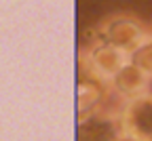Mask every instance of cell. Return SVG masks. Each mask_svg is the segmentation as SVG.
Instances as JSON below:
<instances>
[{
    "label": "cell",
    "mask_w": 152,
    "mask_h": 141,
    "mask_svg": "<svg viewBox=\"0 0 152 141\" xmlns=\"http://www.w3.org/2000/svg\"><path fill=\"white\" fill-rule=\"evenodd\" d=\"M131 61L135 63L140 70H144L150 76V80H152V23H150V38H148V42L131 57Z\"/></svg>",
    "instance_id": "cell-5"
},
{
    "label": "cell",
    "mask_w": 152,
    "mask_h": 141,
    "mask_svg": "<svg viewBox=\"0 0 152 141\" xmlns=\"http://www.w3.org/2000/svg\"><path fill=\"white\" fill-rule=\"evenodd\" d=\"M150 38V23L129 13L112 15L102 23V40L127 55H135Z\"/></svg>",
    "instance_id": "cell-1"
},
{
    "label": "cell",
    "mask_w": 152,
    "mask_h": 141,
    "mask_svg": "<svg viewBox=\"0 0 152 141\" xmlns=\"http://www.w3.org/2000/svg\"><path fill=\"white\" fill-rule=\"evenodd\" d=\"M110 84H112L114 91L118 93V97L127 101V99H131V97H137V95L150 91L152 80H150V76L144 70H140L135 63L131 61L127 68H123L116 76H114V80Z\"/></svg>",
    "instance_id": "cell-4"
},
{
    "label": "cell",
    "mask_w": 152,
    "mask_h": 141,
    "mask_svg": "<svg viewBox=\"0 0 152 141\" xmlns=\"http://www.w3.org/2000/svg\"><path fill=\"white\" fill-rule=\"evenodd\" d=\"M118 135L125 141H152V89L121 105Z\"/></svg>",
    "instance_id": "cell-2"
},
{
    "label": "cell",
    "mask_w": 152,
    "mask_h": 141,
    "mask_svg": "<svg viewBox=\"0 0 152 141\" xmlns=\"http://www.w3.org/2000/svg\"><path fill=\"white\" fill-rule=\"evenodd\" d=\"M91 63L97 72V76L106 82H112L123 68H127L131 63V55L114 49L110 44H106L104 40H99V44L91 51Z\"/></svg>",
    "instance_id": "cell-3"
}]
</instances>
